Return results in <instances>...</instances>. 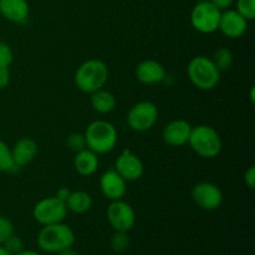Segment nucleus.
I'll use <instances>...</instances> for the list:
<instances>
[{
    "instance_id": "nucleus-1",
    "label": "nucleus",
    "mask_w": 255,
    "mask_h": 255,
    "mask_svg": "<svg viewBox=\"0 0 255 255\" xmlns=\"http://www.w3.org/2000/svg\"><path fill=\"white\" fill-rule=\"evenodd\" d=\"M109 80V67L102 60L90 59L82 62L75 72L74 81L81 92L91 95L92 92L106 86Z\"/></svg>"
},
{
    "instance_id": "nucleus-2",
    "label": "nucleus",
    "mask_w": 255,
    "mask_h": 255,
    "mask_svg": "<svg viewBox=\"0 0 255 255\" xmlns=\"http://www.w3.org/2000/svg\"><path fill=\"white\" fill-rule=\"evenodd\" d=\"M87 148L96 154L110 153L119 141L117 129L106 120H96L86 127L85 131Z\"/></svg>"
},
{
    "instance_id": "nucleus-3",
    "label": "nucleus",
    "mask_w": 255,
    "mask_h": 255,
    "mask_svg": "<svg viewBox=\"0 0 255 255\" xmlns=\"http://www.w3.org/2000/svg\"><path fill=\"white\" fill-rule=\"evenodd\" d=\"M187 75L194 87L202 91H209L218 86L222 72L211 60V57L198 55L192 57L187 65Z\"/></svg>"
},
{
    "instance_id": "nucleus-4",
    "label": "nucleus",
    "mask_w": 255,
    "mask_h": 255,
    "mask_svg": "<svg viewBox=\"0 0 255 255\" xmlns=\"http://www.w3.org/2000/svg\"><path fill=\"white\" fill-rule=\"evenodd\" d=\"M75 241L76 237L74 231L64 222L42 226L36 238L37 246L42 252L55 254L74 246Z\"/></svg>"
},
{
    "instance_id": "nucleus-5",
    "label": "nucleus",
    "mask_w": 255,
    "mask_h": 255,
    "mask_svg": "<svg viewBox=\"0 0 255 255\" xmlns=\"http://www.w3.org/2000/svg\"><path fill=\"white\" fill-rule=\"evenodd\" d=\"M188 144L202 158H216L222 152V138L216 128L209 125H198L193 127Z\"/></svg>"
},
{
    "instance_id": "nucleus-6",
    "label": "nucleus",
    "mask_w": 255,
    "mask_h": 255,
    "mask_svg": "<svg viewBox=\"0 0 255 255\" xmlns=\"http://www.w3.org/2000/svg\"><path fill=\"white\" fill-rule=\"evenodd\" d=\"M222 11L209 0H201L191 11V24L201 34H213L218 31Z\"/></svg>"
},
{
    "instance_id": "nucleus-7",
    "label": "nucleus",
    "mask_w": 255,
    "mask_h": 255,
    "mask_svg": "<svg viewBox=\"0 0 255 255\" xmlns=\"http://www.w3.org/2000/svg\"><path fill=\"white\" fill-rule=\"evenodd\" d=\"M158 115V107L153 102L139 101L129 109L127 125L132 131L146 132L157 124Z\"/></svg>"
},
{
    "instance_id": "nucleus-8",
    "label": "nucleus",
    "mask_w": 255,
    "mask_h": 255,
    "mask_svg": "<svg viewBox=\"0 0 255 255\" xmlns=\"http://www.w3.org/2000/svg\"><path fill=\"white\" fill-rule=\"evenodd\" d=\"M66 204L56 197H46L40 199L32 208V217L41 226L61 223L67 216Z\"/></svg>"
},
{
    "instance_id": "nucleus-9",
    "label": "nucleus",
    "mask_w": 255,
    "mask_h": 255,
    "mask_svg": "<svg viewBox=\"0 0 255 255\" xmlns=\"http://www.w3.org/2000/svg\"><path fill=\"white\" fill-rule=\"evenodd\" d=\"M106 218L115 232L128 233L136 224V212L133 207L124 199L111 201L106 209Z\"/></svg>"
},
{
    "instance_id": "nucleus-10",
    "label": "nucleus",
    "mask_w": 255,
    "mask_h": 255,
    "mask_svg": "<svg viewBox=\"0 0 255 255\" xmlns=\"http://www.w3.org/2000/svg\"><path fill=\"white\" fill-rule=\"evenodd\" d=\"M192 199L204 211H216L223 203V192L212 182H199L191 191Z\"/></svg>"
},
{
    "instance_id": "nucleus-11",
    "label": "nucleus",
    "mask_w": 255,
    "mask_h": 255,
    "mask_svg": "<svg viewBox=\"0 0 255 255\" xmlns=\"http://www.w3.org/2000/svg\"><path fill=\"white\" fill-rule=\"evenodd\" d=\"M114 169L126 182L138 181L144 172L143 162L131 149H124L122 153L119 154Z\"/></svg>"
},
{
    "instance_id": "nucleus-12",
    "label": "nucleus",
    "mask_w": 255,
    "mask_h": 255,
    "mask_svg": "<svg viewBox=\"0 0 255 255\" xmlns=\"http://www.w3.org/2000/svg\"><path fill=\"white\" fill-rule=\"evenodd\" d=\"M248 22L237 10L228 9L222 11L218 30L229 39H238L246 34Z\"/></svg>"
},
{
    "instance_id": "nucleus-13",
    "label": "nucleus",
    "mask_w": 255,
    "mask_h": 255,
    "mask_svg": "<svg viewBox=\"0 0 255 255\" xmlns=\"http://www.w3.org/2000/svg\"><path fill=\"white\" fill-rule=\"evenodd\" d=\"M100 189L110 201L124 199L127 192V182L114 168L105 172L100 178Z\"/></svg>"
},
{
    "instance_id": "nucleus-14",
    "label": "nucleus",
    "mask_w": 255,
    "mask_h": 255,
    "mask_svg": "<svg viewBox=\"0 0 255 255\" xmlns=\"http://www.w3.org/2000/svg\"><path fill=\"white\" fill-rule=\"evenodd\" d=\"M193 126L186 120H173L162 131V138L168 146L182 147L188 143Z\"/></svg>"
},
{
    "instance_id": "nucleus-15",
    "label": "nucleus",
    "mask_w": 255,
    "mask_h": 255,
    "mask_svg": "<svg viewBox=\"0 0 255 255\" xmlns=\"http://www.w3.org/2000/svg\"><path fill=\"white\" fill-rule=\"evenodd\" d=\"M134 74L141 84L148 85V86L161 84L162 81H164L167 75L163 65L152 59L139 62L134 70Z\"/></svg>"
},
{
    "instance_id": "nucleus-16",
    "label": "nucleus",
    "mask_w": 255,
    "mask_h": 255,
    "mask_svg": "<svg viewBox=\"0 0 255 255\" xmlns=\"http://www.w3.org/2000/svg\"><path fill=\"white\" fill-rule=\"evenodd\" d=\"M10 148H11L12 161L16 168L30 164L37 154V143L30 137H21Z\"/></svg>"
},
{
    "instance_id": "nucleus-17",
    "label": "nucleus",
    "mask_w": 255,
    "mask_h": 255,
    "mask_svg": "<svg viewBox=\"0 0 255 255\" xmlns=\"http://www.w3.org/2000/svg\"><path fill=\"white\" fill-rule=\"evenodd\" d=\"M0 14L9 21L21 24L29 17V2L27 0H0Z\"/></svg>"
},
{
    "instance_id": "nucleus-18",
    "label": "nucleus",
    "mask_w": 255,
    "mask_h": 255,
    "mask_svg": "<svg viewBox=\"0 0 255 255\" xmlns=\"http://www.w3.org/2000/svg\"><path fill=\"white\" fill-rule=\"evenodd\" d=\"M100 166L99 154L92 152L91 149L85 148L75 153L74 168L80 176L90 177L96 173Z\"/></svg>"
},
{
    "instance_id": "nucleus-19",
    "label": "nucleus",
    "mask_w": 255,
    "mask_h": 255,
    "mask_svg": "<svg viewBox=\"0 0 255 255\" xmlns=\"http://www.w3.org/2000/svg\"><path fill=\"white\" fill-rule=\"evenodd\" d=\"M91 107L100 115H109L116 109V97L112 92L101 89L90 95Z\"/></svg>"
},
{
    "instance_id": "nucleus-20",
    "label": "nucleus",
    "mask_w": 255,
    "mask_h": 255,
    "mask_svg": "<svg viewBox=\"0 0 255 255\" xmlns=\"http://www.w3.org/2000/svg\"><path fill=\"white\" fill-rule=\"evenodd\" d=\"M67 211L75 214H84L91 209L92 197L85 191H71L66 201Z\"/></svg>"
},
{
    "instance_id": "nucleus-21",
    "label": "nucleus",
    "mask_w": 255,
    "mask_h": 255,
    "mask_svg": "<svg viewBox=\"0 0 255 255\" xmlns=\"http://www.w3.org/2000/svg\"><path fill=\"white\" fill-rule=\"evenodd\" d=\"M211 60L216 65L217 69L221 72H226L231 70V67L234 64V55L231 49L226 46H221L213 52Z\"/></svg>"
},
{
    "instance_id": "nucleus-22",
    "label": "nucleus",
    "mask_w": 255,
    "mask_h": 255,
    "mask_svg": "<svg viewBox=\"0 0 255 255\" xmlns=\"http://www.w3.org/2000/svg\"><path fill=\"white\" fill-rule=\"evenodd\" d=\"M16 169L11 156V148L0 139V173L14 172Z\"/></svg>"
},
{
    "instance_id": "nucleus-23",
    "label": "nucleus",
    "mask_w": 255,
    "mask_h": 255,
    "mask_svg": "<svg viewBox=\"0 0 255 255\" xmlns=\"http://www.w3.org/2000/svg\"><path fill=\"white\" fill-rule=\"evenodd\" d=\"M131 239H129L127 232H115L110 241L111 249L116 253H125L129 248Z\"/></svg>"
},
{
    "instance_id": "nucleus-24",
    "label": "nucleus",
    "mask_w": 255,
    "mask_h": 255,
    "mask_svg": "<svg viewBox=\"0 0 255 255\" xmlns=\"http://www.w3.org/2000/svg\"><path fill=\"white\" fill-rule=\"evenodd\" d=\"M236 10L247 21H253L255 19V0H237Z\"/></svg>"
},
{
    "instance_id": "nucleus-25",
    "label": "nucleus",
    "mask_w": 255,
    "mask_h": 255,
    "mask_svg": "<svg viewBox=\"0 0 255 255\" xmlns=\"http://www.w3.org/2000/svg\"><path fill=\"white\" fill-rule=\"evenodd\" d=\"M66 146L70 151L75 152V153L87 148L85 134L80 133V132H74V133L69 134V137L66 138Z\"/></svg>"
},
{
    "instance_id": "nucleus-26",
    "label": "nucleus",
    "mask_w": 255,
    "mask_h": 255,
    "mask_svg": "<svg viewBox=\"0 0 255 255\" xmlns=\"http://www.w3.org/2000/svg\"><path fill=\"white\" fill-rule=\"evenodd\" d=\"M2 247H4L11 255H16L21 251H24V241H22L21 237L12 234L11 237H9V238L4 242Z\"/></svg>"
},
{
    "instance_id": "nucleus-27",
    "label": "nucleus",
    "mask_w": 255,
    "mask_h": 255,
    "mask_svg": "<svg viewBox=\"0 0 255 255\" xmlns=\"http://www.w3.org/2000/svg\"><path fill=\"white\" fill-rule=\"evenodd\" d=\"M14 234V224L9 218L4 216H0V246L4 244L9 237Z\"/></svg>"
},
{
    "instance_id": "nucleus-28",
    "label": "nucleus",
    "mask_w": 255,
    "mask_h": 255,
    "mask_svg": "<svg viewBox=\"0 0 255 255\" xmlns=\"http://www.w3.org/2000/svg\"><path fill=\"white\" fill-rule=\"evenodd\" d=\"M14 61V52L11 47L0 41V67H9Z\"/></svg>"
},
{
    "instance_id": "nucleus-29",
    "label": "nucleus",
    "mask_w": 255,
    "mask_h": 255,
    "mask_svg": "<svg viewBox=\"0 0 255 255\" xmlns=\"http://www.w3.org/2000/svg\"><path fill=\"white\" fill-rule=\"evenodd\" d=\"M244 183L248 188H255V167L251 166L246 172H244Z\"/></svg>"
},
{
    "instance_id": "nucleus-30",
    "label": "nucleus",
    "mask_w": 255,
    "mask_h": 255,
    "mask_svg": "<svg viewBox=\"0 0 255 255\" xmlns=\"http://www.w3.org/2000/svg\"><path fill=\"white\" fill-rule=\"evenodd\" d=\"M11 75H10L9 67H0V90H4L9 86Z\"/></svg>"
},
{
    "instance_id": "nucleus-31",
    "label": "nucleus",
    "mask_w": 255,
    "mask_h": 255,
    "mask_svg": "<svg viewBox=\"0 0 255 255\" xmlns=\"http://www.w3.org/2000/svg\"><path fill=\"white\" fill-rule=\"evenodd\" d=\"M217 9L221 11H226V10L231 9L232 5L234 4V0H209Z\"/></svg>"
},
{
    "instance_id": "nucleus-32",
    "label": "nucleus",
    "mask_w": 255,
    "mask_h": 255,
    "mask_svg": "<svg viewBox=\"0 0 255 255\" xmlns=\"http://www.w3.org/2000/svg\"><path fill=\"white\" fill-rule=\"evenodd\" d=\"M70 193H71V191H70L69 188H66V187H61V188H59L56 191L55 197H56L57 199H60L61 202H64V203H66L67 198L70 197Z\"/></svg>"
},
{
    "instance_id": "nucleus-33",
    "label": "nucleus",
    "mask_w": 255,
    "mask_h": 255,
    "mask_svg": "<svg viewBox=\"0 0 255 255\" xmlns=\"http://www.w3.org/2000/svg\"><path fill=\"white\" fill-rule=\"evenodd\" d=\"M57 255H79V253H77V252L75 251L72 247H70V248H66V249H64V251L59 252Z\"/></svg>"
},
{
    "instance_id": "nucleus-34",
    "label": "nucleus",
    "mask_w": 255,
    "mask_h": 255,
    "mask_svg": "<svg viewBox=\"0 0 255 255\" xmlns=\"http://www.w3.org/2000/svg\"><path fill=\"white\" fill-rule=\"evenodd\" d=\"M16 255H41V254L37 253V252H35V251H30V249H24V251H21Z\"/></svg>"
},
{
    "instance_id": "nucleus-35",
    "label": "nucleus",
    "mask_w": 255,
    "mask_h": 255,
    "mask_svg": "<svg viewBox=\"0 0 255 255\" xmlns=\"http://www.w3.org/2000/svg\"><path fill=\"white\" fill-rule=\"evenodd\" d=\"M0 255H11L2 246H0Z\"/></svg>"
}]
</instances>
